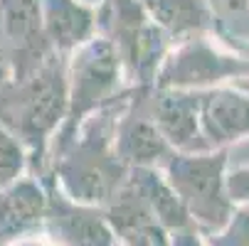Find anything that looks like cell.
I'll list each match as a JSON object with an SVG mask.
<instances>
[{
  "label": "cell",
  "mask_w": 249,
  "mask_h": 246,
  "mask_svg": "<svg viewBox=\"0 0 249 246\" xmlns=\"http://www.w3.org/2000/svg\"><path fill=\"white\" fill-rule=\"evenodd\" d=\"M67 64L52 54L42 66L0 84V126L10 131L25 153L42 163L50 140L67 116Z\"/></svg>",
  "instance_id": "obj_1"
},
{
  "label": "cell",
  "mask_w": 249,
  "mask_h": 246,
  "mask_svg": "<svg viewBox=\"0 0 249 246\" xmlns=\"http://www.w3.org/2000/svg\"><path fill=\"white\" fill-rule=\"evenodd\" d=\"M54 172L59 180V192L67 199L96 209L109 202L128 178L126 167L114 153L111 133L99 121L89 123L62 148Z\"/></svg>",
  "instance_id": "obj_2"
},
{
  "label": "cell",
  "mask_w": 249,
  "mask_h": 246,
  "mask_svg": "<svg viewBox=\"0 0 249 246\" xmlns=\"http://www.w3.org/2000/svg\"><path fill=\"white\" fill-rule=\"evenodd\" d=\"M225 165L227 150L173 153L165 160V180L202 236L217 234L234 209L225 187Z\"/></svg>",
  "instance_id": "obj_3"
},
{
  "label": "cell",
  "mask_w": 249,
  "mask_h": 246,
  "mask_svg": "<svg viewBox=\"0 0 249 246\" xmlns=\"http://www.w3.org/2000/svg\"><path fill=\"white\" fill-rule=\"evenodd\" d=\"M121 72L124 69L119 54L104 37H91L74 52L72 62L67 66L69 103L57 140L59 150L77 135V126L84 121L87 114L114 98L121 82Z\"/></svg>",
  "instance_id": "obj_4"
},
{
  "label": "cell",
  "mask_w": 249,
  "mask_h": 246,
  "mask_svg": "<svg viewBox=\"0 0 249 246\" xmlns=\"http://www.w3.org/2000/svg\"><path fill=\"white\" fill-rule=\"evenodd\" d=\"M96 27L119 54L121 69L143 84L156 77L163 54V30L151 22L138 0H104Z\"/></svg>",
  "instance_id": "obj_5"
},
{
  "label": "cell",
  "mask_w": 249,
  "mask_h": 246,
  "mask_svg": "<svg viewBox=\"0 0 249 246\" xmlns=\"http://www.w3.org/2000/svg\"><path fill=\"white\" fill-rule=\"evenodd\" d=\"M0 42L8 59V79L35 72L57 54L47 42L37 0H0Z\"/></svg>",
  "instance_id": "obj_6"
},
{
  "label": "cell",
  "mask_w": 249,
  "mask_h": 246,
  "mask_svg": "<svg viewBox=\"0 0 249 246\" xmlns=\"http://www.w3.org/2000/svg\"><path fill=\"white\" fill-rule=\"evenodd\" d=\"M42 229L54 246H119L101 209L67 199L54 185L47 187Z\"/></svg>",
  "instance_id": "obj_7"
},
{
  "label": "cell",
  "mask_w": 249,
  "mask_h": 246,
  "mask_svg": "<svg viewBox=\"0 0 249 246\" xmlns=\"http://www.w3.org/2000/svg\"><path fill=\"white\" fill-rule=\"evenodd\" d=\"M249 72V64L225 57L215 52L205 42H190L183 45L180 49H175L163 69L158 72V86L160 89H188V86H207V84H217L227 77H242Z\"/></svg>",
  "instance_id": "obj_8"
},
{
  "label": "cell",
  "mask_w": 249,
  "mask_h": 246,
  "mask_svg": "<svg viewBox=\"0 0 249 246\" xmlns=\"http://www.w3.org/2000/svg\"><path fill=\"white\" fill-rule=\"evenodd\" d=\"M101 212L119 246H170L168 231L156 222L143 192L131 180V175L101 207Z\"/></svg>",
  "instance_id": "obj_9"
},
{
  "label": "cell",
  "mask_w": 249,
  "mask_h": 246,
  "mask_svg": "<svg viewBox=\"0 0 249 246\" xmlns=\"http://www.w3.org/2000/svg\"><path fill=\"white\" fill-rule=\"evenodd\" d=\"M151 121L173 153L175 150L178 153L210 150L200 140L202 133H200V121H197L195 96L183 94V91H173V89H160L153 96Z\"/></svg>",
  "instance_id": "obj_10"
},
{
  "label": "cell",
  "mask_w": 249,
  "mask_h": 246,
  "mask_svg": "<svg viewBox=\"0 0 249 246\" xmlns=\"http://www.w3.org/2000/svg\"><path fill=\"white\" fill-rule=\"evenodd\" d=\"M47 214V190L32 178H20L0 190V246L37 234Z\"/></svg>",
  "instance_id": "obj_11"
},
{
  "label": "cell",
  "mask_w": 249,
  "mask_h": 246,
  "mask_svg": "<svg viewBox=\"0 0 249 246\" xmlns=\"http://www.w3.org/2000/svg\"><path fill=\"white\" fill-rule=\"evenodd\" d=\"M200 131L207 138V146H225L249 135V96L237 91L217 89L195 96Z\"/></svg>",
  "instance_id": "obj_12"
},
{
  "label": "cell",
  "mask_w": 249,
  "mask_h": 246,
  "mask_svg": "<svg viewBox=\"0 0 249 246\" xmlns=\"http://www.w3.org/2000/svg\"><path fill=\"white\" fill-rule=\"evenodd\" d=\"M42 27L52 49L72 52L94 37L96 13L77 0H37Z\"/></svg>",
  "instance_id": "obj_13"
},
{
  "label": "cell",
  "mask_w": 249,
  "mask_h": 246,
  "mask_svg": "<svg viewBox=\"0 0 249 246\" xmlns=\"http://www.w3.org/2000/svg\"><path fill=\"white\" fill-rule=\"evenodd\" d=\"M114 153L124 167H153L160 160H168L173 150L158 133L151 118L128 114L116 131Z\"/></svg>",
  "instance_id": "obj_14"
},
{
  "label": "cell",
  "mask_w": 249,
  "mask_h": 246,
  "mask_svg": "<svg viewBox=\"0 0 249 246\" xmlns=\"http://www.w3.org/2000/svg\"><path fill=\"white\" fill-rule=\"evenodd\" d=\"M131 180L138 185L141 192H143L156 222L168 234L178 231V229H185V227H193L183 202L178 199V195L168 185L165 175H160L156 167H133L131 170Z\"/></svg>",
  "instance_id": "obj_15"
},
{
  "label": "cell",
  "mask_w": 249,
  "mask_h": 246,
  "mask_svg": "<svg viewBox=\"0 0 249 246\" xmlns=\"http://www.w3.org/2000/svg\"><path fill=\"white\" fill-rule=\"evenodd\" d=\"M156 27L170 34L200 30L207 20L200 0H138Z\"/></svg>",
  "instance_id": "obj_16"
},
{
  "label": "cell",
  "mask_w": 249,
  "mask_h": 246,
  "mask_svg": "<svg viewBox=\"0 0 249 246\" xmlns=\"http://www.w3.org/2000/svg\"><path fill=\"white\" fill-rule=\"evenodd\" d=\"M27 167V153L22 143L0 126V190L10 187L22 178V172Z\"/></svg>",
  "instance_id": "obj_17"
},
{
  "label": "cell",
  "mask_w": 249,
  "mask_h": 246,
  "mask_svg": "<svg viewBox=\"0 0 249 246\" xmlns=\"http://www.w3.org/2000/svg\"><path fill=\"white\" fill-rule=\"evenodd\" d=\"M202 239L207 246H249V207H234L227 224Z\"/></svg>",
  "instance_id": "obj_18"
},
{
  "label": "cell",
  "mask_w": 249,
  "mask_h": 246,
  "mask_svg": "<svg viewBox=\"0 0 249 246\" xmlns=\"http://www.w3.org/2000/svg\"><path fill=\"white\" fill-rule=\"evenodd\" d=\"M225 187L234 207H249V167H239L225 175Z\"/></svg>",
  "instance_id": "obj_19"
},
{
  "label": "cell",
  "mask_w": 249,
  "mask_h": 246,
  "mask_svg": "<svg viewBox=\"0 0 249 246\" xmlns=\"http://www.w3.org/2000/svg\"><path fill=\"white\" fill-rule=\"evenodd\" d=\"M168 239H170V246H207L205 239H202V234L195 227H185V229L170 231Z\"/></svg>",
  "instance_id": "obj_20"
},
{
  "label": "cell",
  "mask_w": 249,
  "mask_h": 246,
  "mask_svg": "<svg viewBox=\"0 0 249 246\" xmlns=\"http://www.w3.org/2000/svg\"><path fill=\"white\" fill-rule=\"evenodd\" d=\"M8 77H10V72H8V59H5V52H3V42H0V84H3Z\"/></svg>",
  "instance_id": "obj_21"
},
{
  "label": "cell",
  "mask_w": 249,
  "mask_h": 246,
  "mask_svg": "<svg viewBox=\"0 0 249 246\" xmlns=\"http://www.w3.org/2000/svg\"><path fill=\"white\" fill-rule=\"evenodd\" d=\"M77 3H82V5H87V8H91V5H101L104 0H77Z\"/></svg>",
  "instance_id": "obj_22"
},
{
  "label": "cell",
  "mask_w": 249,
  "mask_h": 246,
  "mask_svg": "<svg viewBox=\"0 0 249 246\" xmlns=\"http://www.w3.org/2000/svg\"><path fill=\"white\" fill-rule=\"evenodd\" d=\"M242 3H247V0H237V5H242Z\"/></svg>",
  "instance_id": "obj_23"
}]
</instances>
